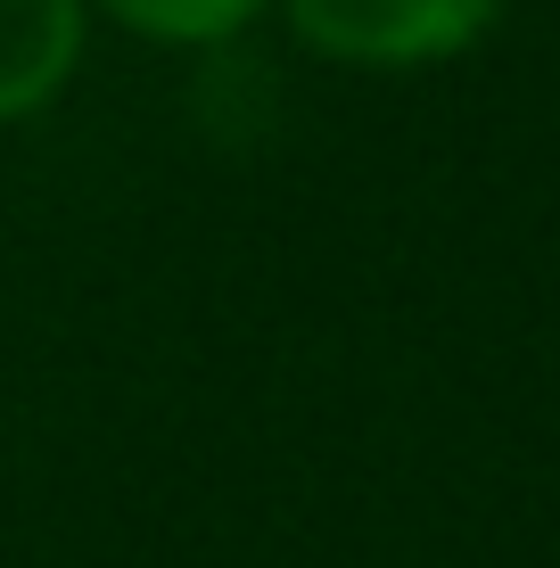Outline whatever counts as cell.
<instances>
[{
	"label": "cell",
	"mask_w": 560,
	"mask_h": 568,
	"mask_svg": "<svg viewBox=\"0 0 560 568\" xmlns=\"http://www.w3.org/2000/svg\"><path fill=\"white\" fill-rule=\"evenodd\" d=\"M503 17V0H288L305 50L338 67H437Z\"/></svg>",
	"instance_id": "1"
},
{
	"label": "cell",
	"mask_w": 560,
	"mask_h": 568,
	"mask_svg": "<svg viewBox=\"0 0 560 568\" xmlns=\"http://www.w3.org/2000/svg\"><path fill=\"white\" fill-rule=\"evenodd\" d=\"M83 58V0H0V124L50 108Z\"/></svg>",
	"instance_id": "2"
},
{
	"label": "cell",
	"mask_w": 560,
	"mask_h": 568,
	"mask_svg": "<svg viewBox=\"0 0 560 568\" xmlns=\"http://www.w3.org/2000/svg\"><path fill=\"white\" fill-rule=\"evenodd\" d=\"M100 9L115 26L149 33V42H223V33H240L264 0H100Z\"/></svg>",
	"instance_id": "3"
}]
</instances>
